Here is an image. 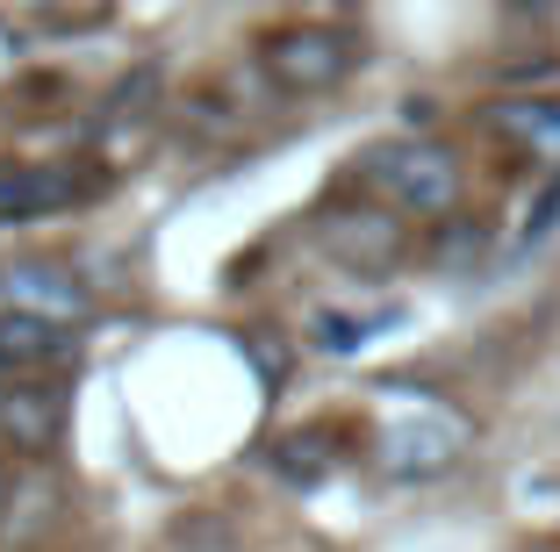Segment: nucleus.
I'll return each instance as SVG.
<instances>
[{
  "label": "nucleus",
  "mask_w": 560,
  "mask_h": 552,
  "mask_svg": "<svg viewBox=\"0 0 560 552\" xmlns=\"http://www.w3.org/2000/svg\"><path fill=\"white\" fill-rule=\"evenodd\" d=\"M360 179L402 215H445L460 201V158L431 137H388L360 158Z\"/></svg>",
  "instance_id": "f257e3e1"
},
{
  "label": "nucleus",
  "mask_w": 560,
  "mask_h": 552,
  "mask_svg": "<svg viewBox=\"0 0 560 552\" xmlns=\"http://www.w3.org/2000/svg\"><path fill=\"white\" fill-rule=\"evenodd\" d=\"M352 66H360V36L330 30V22H288V30L259 36V72L295 101L330 94L338 80H352Z\"/></svg>",
  "instance_id": "f03ea898"
},
{
  "label": "nucleus",
  "mask_w": 560,
  "mask_h": 552,
  "mask_svg": "<svg viewBox=\"0 0 560 552\" xmlns=\"http://www.w3.org/2000/svg\"><path fill=\"white\" fill-rule=\"evenodd\" d=\"M0 309H22V316H50V324H86L94 294L72 266L58 259H15L0 266Z\"/></svg>",
  "instance_id": "7ed1b4c3"
},
{
  "label": "nucleus",
  "mask_w": 560,
  "mask_h": 552,
  "mask_svg": "<svg viewBox=\"0 0 560 552\" xmlns=\"http://www.w3.org/2000/svg\"><path fill=\"white\" fill-rule=\"evenodd\" d=\"M86 195V179L72 165H22L0 158V223H30V215H58Z\"/></svg>",
  "instance_id": "20e7f679"
},
{
  "label": "nucleus",
  "mask_w": 560,
  "mask_h": 552,
  "mask_svg": "<svg viewBox=\"0 0 560 552\" xmlns=\"http://www.w3.org/2000/svg\"><path fill=\"white\" fill-rule=\"evenodd\" d=\"M467 431L445 416H417V423H396L388 438H381V467L396 473V481H431V473H445L453 459H460Z\"/></svg>",
  "instance_id": "39448f33"
},
{
  "label": "nucleus",
  "mask_w": 560,
  "mask_h": 552,
  "mask_svg": "<svg viewBox=\"0 0 560 552\" xmlns=\"http://www.w3.org/2000/svg\"><path fill=\"white\" fill-rule=\"evenodd\" d=\"M489 130L517 151V158L560 173V101H495L489 108Z\"/></svg>",
  "instance_id": "423d86ee"
},
{
  "label": "nucleus",
  "mask_w": 560,
  "mask_h": 552,
  "mask_svg": "<svg viewBox=\"0 0 560 552\" xmlns=\"http://www.w3.org/2000/svg\"><path fill=\"white\" fill-rule=\"evenodd\" d=\"M0 359H8L15 374H58V366L72 359V324L0 309Z\"/></svg>",
  "instance_id": "0eeeda50"
},
{
  "label": "nucleus",
  "mask_w": 560,
  "mask_h": 552,
  "mask_svg": "<svg viewBox=\"0 0 560 552\" xmlns=\"http://www.w3.org/2000/svg\"><path fill=\"white\" fill-rule=\"evenodd\" d=\"M66 431V395L58 388H0V438L15 453H50Z\"/></svg>",
  "instance_id": "6e6552de"
},
{
  "label": "nucleus",
  "mask_w": 560,
  "mask_h": 552,
  "mask_svg": "<svg viewBox=\"0 0 560 552\" xmlns=\"http://www.w3.org/2000/svg\"><path fill=\"white\" fill-rule=\"evenodd\" d=\"M324 244L346 266H360V273H381V266L402 251V237H396V223H388V215H330V223H324Z\"/></svg>",
  "instance_id": "1a4fd4ad"
},
{
  "label": "nucleus",
  "mask_w": 560,
  "mask_h": 552,
  "mask_svg": "<svg viewBox=\"0 0 560 552\" xmlns=\"http://www.w3.org/2000/svg\"><path fill=\"white\" fill-rule=\"evenodd\" d=\"M553 230H560V173H553V179L539 187V195L525 201V223H517V244H546Z\"/></svg>",
  "instance_id": "9d476101"
},
{
  "label": "nucleus",
  "mask_w": 560,
  "mask_h": 552,
  "mask_svg": "<svg viewBox=\"0 0 560 552\" xmlns=\"http://www.w3.org/2000/svg\"><path fill=\"white\" fill-rule=\"evenodd\" d=\"M0 503H8V467H0Z\"/></svg>",
  "instance_id": "9b49d317"
},
{
  "label": "nucleus",
  "mask_w": 560,
  "mask_h": 552,
  "mask_svg": "<svg viewBox=\"0 0 560 552\" xmlns=\"http://www.w3.org/2000/svg\"><path fill=\"white\" fill-rule=\"evenodd\" d=\"M0 374H8V359H0Z\"/></svg>",
  "instance_id": "f8f14e48"
}]
</instances>
